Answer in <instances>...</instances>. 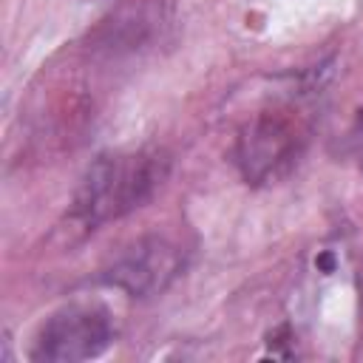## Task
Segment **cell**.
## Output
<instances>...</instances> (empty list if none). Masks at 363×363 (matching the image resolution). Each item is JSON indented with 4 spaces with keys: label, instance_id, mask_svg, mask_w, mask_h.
Here are the masks:
<instances>
[{
    "label": "cell",
    "instance_id": "1",
    "mask_svg": "<svg viewBox=\"0 0 363 363\" xmlns=\"http://www.w3.org/2000/svg\"><path fill=\"white\" fill-rule=\"evenodd\" d=\"M170 159L162 150H111L96 156L77 193L71 216L85 227L116 221L142 207L164 182Z\"/></svg>",
    "mask_w": 363,
    "mask_h": 363
},
{
    "label": "cell",
    "instance_id": "2",
    "mask_svg": "<svg viewBox=\"0 0 363 363\" xmlns=\"http://www.w3.org/2000/svg\"><path fill=\"white\" fill-rule=\"evenodd\" d=\"M116 337L113 315L102 303L77 301L65 303L45 318L37 329L31 360L40 363H79L99 357Z\"/></svg>",
    "mask_w": 363,
    "mask_h": 363
},
{
    "label": "cell",
    "instance_id": "3",
    "mask_svg": "<svg viewBox=\"0 0 363 363\" xmlns=\"http://www.w3.org/2000/svg\"><path fill=\"white\" fill-rule=\"evenodd\" d=\"M303 139V128L292 113H258L235 142V164L252 184L275 182L298 162Z\"/></svg>",
    "mask_w": 363,
    "mask_h": 363
},
{
    "label": "cell",
    "instance_id": "4",
    "mask_svg": "<svg viewBox=\"0 0 363 363\" xmlns=\"http://www.w3.org/2000/svg\"><path fill=\"white\" fill-rule=\"evenodd\" d=\"M182 267V250L167 238L150 235L130 244L122 255H116L111 267L102 272V281L113 289H122L130 298H153L162 295L179 278Z\"/></svg>",
    "mask_w": 363,
    "mask_h": 363
},
{
    "label": "cell",
    "instance_id": "5",
    "mask_svg": "<svg viewBox=\"0 0 363 363\" xmlns=\"http://www.w3.org/2000/svg\"><path fill=\"white\" fill-rule=\"evenodd\" d=\"M354 139L360 142V147H363V108L357 111V122H354Z\"/></svg>",
    "mask_w": 363,
    "mask_h": 363
},
{
    "label": "cell",
    "instance_id": "6",
    "mask_svg": "<svg viewBox=\"0 0 363 363\" xmlns=\"http://www.w3.org/2000/svg\"><path fill=\"white\" fill-rule=\"evenodd\" d=\"M318 264H320V267H323V269L329 272V269H332V255H323V258H320Z\"/></svg>",
    "mask_w": 363,
    "mask_h": 363
}]
</instances>
